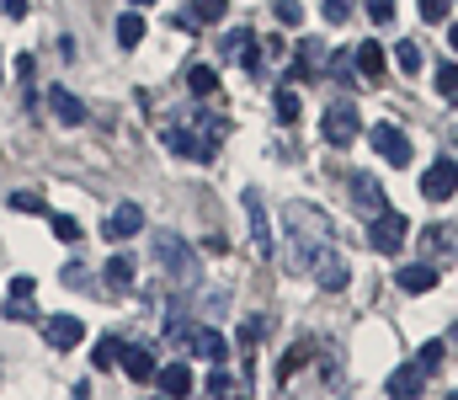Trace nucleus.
<instances>
[{
	"label": "nucleus",
	"mask_w": 458,
	"mask_h": 400,
	"mask_svg": "<svg viewBox=\"0 0 458 400\" xmlns=\"http://www.w3.org/2000/svg\"><path fill=\"white\" fill-rule=\"evenodd\" d=\"M283 230L299 241V251L304 257H315L320 246H331V214L326 209H315V203H283Z\"/></svg>",
	"instance_id": "1"
},
{
	"label": "nucleus",
	"mask_w": 458,
	"mask_h": 400,
	"mask_svg": "<svg viewBox=\"0 0 458 400\" xmlns=\"http://www.w3.org/2000/svg\"><path fill=\"white\" fill-rule=\"evenodd\" d=\"M357 133H362V113L352 107V102H331L326 107V118H320V139L326 144H336V149H346V144H357Z\"/></svg>",
	"instance_id": "2"
},
{
	"label": "nucleus",
	"mask_w": 458,
	"mask_h": 400,
	"mask_svg": "<svg viewBox=\"0 0 458 400\" xmlns=\"http://www.w3.org/2000/svg\"><path fill=\"white\" fill-rule=\"evenodd\" d=\"M155 262L165 267L171 277H192V272H198V251H192L176 230H155Z\"/></svg>",
	"instance_id": "3"
},
{
	"label": "nucleus",
	"mask_w": 458,
	"mask_h": 400,
	"mask_svg": "<svg viewBox=\"0 0 458 400\" xmlns=\"http://www.w3.org/2000/svg\"><path fill=\"white\" fill-rule=\"evenodd\" d=\"M405 230H411V219L394 214V209H378V214L368 219V241H373V251H384V257H394V251L405 246Z\"/></svg>",
	"instance_id": "4"
},
{
	"label": "nucleus",
	"mask_w": 458,
	"mask_h": 400,
	"mask_svg": "<svg viewBox=\"0 0 458 400\" xmlns=\"http://www.w3.org/2000/svg\"><path fill=\"white\" fill-rule=\"evenodd\" d=\"M245 219H250V251H256V262H272V219H267V203H261L256 187L245 192Z\"/></svg>",
	"instance_id": "5"
},
{
	"label": "nucleus",
	"mask_w": 458,
	"mask_h": 400,
	"mask_svg": "<svg viewBox=\"0 0 458 400\" xmlns=\"http://www.w3.org/2000/svg\"><path fill=\"white\" fill-rule=\"evenodd\" d=\"M310 272H315V283H320V288H331V294H342V288H346V277H352L336 246H320V251L310 257Z\"/></svg>",
	"instance_id": "6"
},
{
	"label": "nucleus",
	"mask_w": 458,
	"mask_h": 400,
	"mask_svg": "<svg viewBox=\"0 0 458 400\" xmlns=\"http://www.w3.org/2000/svg\"><path fill=\"white\" fill-rule=\"evenodd\" d=\"M368 144H373L389 166H411V139L394 129V123H373V129H368Z\"/></svg>",
	"instance_id": "7"
},
{
	"label": "nucleus",
	"mask_w": 458,
	"mask_h": 400,
	"mask_svg": "<svg viewBox=\"0 0 458 400\" xmlns=\"http://www.w3.org/2000/svg\"><path fill=\"white\" fill-rule=\"evenodd\" d=\"M421 192H427L432 203H448V198L458 192V160H448V155H443V160H432V166H427V176H421Z\"/></svg>",
	"instance_id": "8"
},
{
	"label": "nucleus",
	"mask_w": 458,
	"mask_h": 400,
	"mask_svg": "<svg viewBox=\"0 0 458 400\" xmlns=\"http://www.w3.org/2000/svg\"><path fill=\"white\" fill-rule=\"evenodd\" d=\"M346 187H352V209H357L362 219H373L378 209H389V203H384V187H378L368 171H352V176H346Z\"/></svg>",
	"instance_id": "9"
},
{
	"label": "nucleus",
	"mask_w": 458,
	"mask_h": 400,
	"mask_svg": "<svg viewBox=\"0 0 458 400\" xmlns=\"http://www.w3.org/2000/svg\"><path fill=\"white\" fill-rule=\"evenodd\" d=\"M43 336H48L54 353H70V347L86 342V326H81V315H48L43 320Z\"/></svg>",
	"instance_id": "10"
},
{
	"label": "nucleus",
	"mask_w": 458,
	"mask_h": 400,
	"mask_svg": "<svg viewBox=\"0 0 458 400\" xmlns=\"http://www.w3.org/2000/svg\"><path fill=\"white\" fill-rule=\"evenodd\" d=\"M139 230H144V209H139V203H117L113 214L102 219V235H107V246H113V241H133Z\"/></svg>",
	"instance_id": "11"
},
{
	"label": "nucleus",
	"mask_w": 458,
	"mask_h": 400,
	"mask_svg": "<svg viewBox=\"0 0 458 400\" xmlns=\"http://www.w3.org/2000/svg\"><path fill=\"white\" fill-rule=\"evenodd\" d=\"M421 257H427V262H454L458 257V230L454 225H427V230H421Z\"/></svg>",
	"instance_id": "12"
},
{
	"label": "nucleus",
	"mask_w": 458,
	"mask_h": 400,
	"mask_svg": "<svg viewBox=\"0 0 458 400\" xmlns=\"http://www.w3.org/2000/svg\"><path fill=\"white\" fill-rule=\"evenodd\" d=\"M48 113H54L59 123H70V129H75V123H86V102H81L70 86H48Z\"/></svg>",
	"instance_id": "13"
},
{
	"label": "nucleus",
	"mask_w": 458,
	"mask_h": 400,
	"mask_svg": "<svg viewBox=\"0 0 458 400\" xmlns=\"http://www.w3.org/2000/svg\"><path fill=\"white\" fill-rule=\"evenodd\" d=\"M421 385H427L421 363H405V369H394V374H389V385H384V390H389L394 400H411V396H421Z\"/></svg>",
	"instance_id": "14"
},
{
	"label": "nucleus",
	"mask_w": 458,
	"mask_h": 400,
	"mask_svg": "<svg viewBox=\"0 0 458 400\" xmlns=\"http://www.w3.org/2000/svg\"><path fill=\"white\" fill-rule=\"evenodd\" d=\"M225 59L245 64V70H256V64H261V59H256V32H250V27H240V32H229V38H225Z\"/></svg>",
	"instance_id": "15"
},
{
	"label": "nucleus",
	"mask_w": 458,
	"mask_h": 400,
	"mask_svg": "<svg viewBox=\"0 0 458 400\" xmlns=\"http://www.w3.org/2000/svg\"><path fill=\"white\" fill-rule=\"evenodd\" d=\"M400 288H405V294H432V288H437V262L400 267Z\"/></svg>",
	"instance_id": "16"
},
{
	"label": "nucleus",
	"mask_w": 458,
	"mask_h": 400,
	"mask_svg": "<svg viewBox=\"0 0 458 400\" xmlns=\"http://www.w3.org/2000/svg\"><path fill=\"white\" fill-rule=\"evenodd\" d=\"M117 363H123V374H128L133 385H149V379H155V358H149V347H123Z\"/></svg>",
	"instance_id": "17"
},
{
	"label": "nucleus",
	"mask_w": 458,
	"mask_h": 400,
	"mask_svg": "<svg viewBox=\"0 0 458 400\" xmlns=\"http://www.w3.org/2000/svg\"><path fill=\"white\" fill-rule=\"evenodd\" d=\"M155 385L165 396H192V369L187 363H165V369H155Z\"/></svg>",
	"instance_id": "18"
},
{
	"label": "nucleus",
	"mask_w": 458,
	"mask_h": 400,
	"mask_svg": "<svg viewBox=\"0 0 458 400\" xmlns=\"http://www.w3.org/2000/svg\"><path fill=\"white\" fill-rule=\"evenodd\" d=\"M352 70H357L362 81H378V75H384V48H378V43H362V48L352 54Z\"/></svg>",
	"instance_id": "19"
},
{
	"label": "nucleus",
	"mask_w": 458,
	"mask_h": 400,
	"mask_svg": "<svg viewBox=\"0 0 458 400\" xmlns=\"http://www.w3.org/2000/svg\"><path fill=\"white\" fill-rule=\"evenodd\" d=\"M192 353L208 358V363H225V336H219L214 326H198V331H192Z\"/></svg>",
	"instance_id": "20"
},
{
	"label": "nucleus",
	"mask_w": 458,
	"mask_h": 400,
	"mask_svg": "<svg viewBox=\"0 0 458 400\" xmlns=\"http://www.w3.org/2000/svg\"><path fill=\"white\" fill-rule=\"evenodd\" d=\"M310 358H315V342H299V347H288V353H283V363H277V385H288V379H293V374H299Z\"/></svg>",
	"instance_id": "21"
},
{
	"label": "nucleus",
	"mask_w": 458,
	"mask_h": 400,
	"mask_svg": "<svg viewBox=\"0 0 458 400\" xmlns=\"http://www.w3.org/2000/svg\"><path fill=\"white\" fill-rule=\"evenodd\" d=\"M117 43H123V48H139V43H144V16H139V11H123V16H117Z\"/></svg>",
	"instance_id": "22"
},
{
	"label": "nucleus",
	"mask_w": 458,
	"mask_h": 400,
	"mask_svg": "<svg viewBox=\"0 0 458 400\" xmlns=\"http://www.w3.org/2000/svg\"><path fill=\"white\" fill-rule=\"evenodd\" d=\"M123 347H128V342H117V336H102V342L91 347V369H102V374H107L117 358H123Z\"/></svg>",
	"instance_id": "23"
},
{
	"label": "nucleus",
	"mask_w": 458,
	"mask_h": 400,
	"mask_svg": "<svg viewBox=\"0 0 458 400\" xmlns=\"http://www.w3.org/2000/svg\"><path fill=\"white\" fill-rule=\"evenodd\" d=\"M187 91H192V97H214V91H219V75H214L208 64H192V70H187Z\"/></svg>",
	"instance_id": "24"
},
{
	"label": "nucleus",
	"mask_w": 458,
	"mask_h": 400,
	"mask_svg": "<svg viewBox=\"0 0 458 400\" xmlns=\"http://www.w3.org/2000/svg\"><path fill=\"white\" fill-rule=\"evenodd\" d=\"M102 272H107V288H113V294L133 288V262H128V257H113V262L102 267Z\"/></svg>",
	"instance_id": "25"
},
{
	"label": "nucleus",
	"mask_w": 458,
	"mask_h": 400,
	"mask_svg": "<svg viewBox=\"0 0 458 400\" xmlns=\"http://www.w3.org/2000/svg\"><path fill=\"white\" fill-rule=\"evenodd\" d=\"M293 75H299V81H310V75H320V43H299V59H293Z\"/></svg>",
	"instance_id": "26"
},
{
	"label": "nucleus",
	"mask_w": 458,
	"mask_h": 400,
	"mask_svg": "<svg viewBox=\"0 0 458 400\" xmlns=\"http://www.w3.org/2000/svg\"><path fill=\"white\" fill-rule=\"evenodd\" d=\"M165 144H171V155H187V160H198V133L165 129Z\"/></svg>",
	"instance_id": "27"
},
{
	"label": "nucleus",
	"mask_w": 458,
	"mask_h": 400,
	"mask_svg": "<svg viewBox=\"0 0 458 400\" xmlns=\"http://www.w3.org/2000/svg\"><path fill=\"white\" fill-rule=\"evenodd\" d=\"M394 64H400V70H405V75H421V64H427V59H421V48H416V43H411V38H405V43H400V48H394Z\"/></svg>",
	"instance_id": "28"
},
{
	"label": "nucleus",
	"mask_w": 458,
	"mask_h": 400,
	"mask_svg": "<svg viewBox=\"0 0 458 400\" xmlns=\"http://www.w3.org/2000/svg\"><path fill=\"white\" fill-rule=\"evenodd\" d=\"M0 315H5V320H38V310H32V294H11Z\"/></svg>",
	"instance_id": "29"
},
{
	"label": "nucleus",
	"mask_w": 458,
	"mask_h": 400,
	"mask_svg": "<svg viewBox=\"0 0 458 400\" xmlns=\"http://www.w3.org/2000/svg\"><path fill=\"white\" fill-rule=\"evenodd\" d=\"M443 358H448V347H443V342H427V347L416 353V363H421V374H437V369H443Z\"/></svg>",
	"instance_id": "30"
},
{
	"label": "nucleus",
	"mask_w": 458,
	"mask_h": 400,
	"mask_svg": "<svg viewBox=\"0 0 458 400\" xmlns=\"http://www.w3.org/2000/svg\"><path fill=\"white\" fill-rule=\"evenodd\" d=\"M272 113H277V123H293V118H299V97H293V91H277V97H272Z\"/></svg>",
	"instance_id": "31"
},
{
	"label": "nucleus",
	"mask_w": 458,
	"mask_h": 400,
	"mask_svg": "<svg viewBox=\"0 0 458 400\" xmlns=\"http://www.w3.org/2000/svg\"><path fill=\"white\" fill-rule=\"evenodd\" d=\"M11 209H16V214H48L43 192H11Z\"/></svg>",
	"instance_id": "32"
},
{
	"label": "nucleus",
	"mask_w": 458,
	"mask_h": 400,
	"mask_svg": "<svg viewBox=\"0 0 458 400\" xmlns=\"http://www.w3.org/2000/svg\"><path fill=\"white\" fill-rule=\"evenodd\" d=\"M272 16H277L283 27H299V21H304V5H299V0H272Z\"/></svg>",
	"instance_id": "33"
},
{
	"label": "nucleus",
	"mask_w": 458,
	"mask_h": 400,
	"mask_svg": "<svg viewBox=\"0 0 458 400\" xmlns=\"http://www.w3.org/2000/svg\"><path fill=\"white\" fill-rule=\"evenodd\" d=\"M187 11H192V16H198V21H225V0H192V5H187Z\"/></svg>",
	"instance_id": "34"
},
{
	"label": "nucleus",
	"mask_w": 458,
	"mask_h": 400,
	"mask_svg": "<svg viewBox=\"0 0 458 400\" xmlns=\"http://www.w3.org/2000/svg\"><path fill=\"white\" fill-rule=\"evenodd\" d=\"M54 235H59V241H70V246H75V241H81V235H86V230H81V225H75V219H70V214H54Z\"/></svg>",
	"instance_id": "35"
},
{
	"label": "nucleus",
	"mask_w": 458,
	"mask_h": 400,
	"mask_svg": "<svg viewBox=\"0 0 458 400\" xmlns=\"http://www.w3.org/2000/svg\"><path fill=\"white\" fill-rule=\"evenodd\" d=\"M229 390H240V385H234V374L214 369V374H208V396H229Z\"/></svg>",
	"instance_id": "36"
},
{
	"label": "nucleus",
	"mask_w": 458,
	"mask_h": 400,
	"mask_svg": "<svg viewBox=\"0 0 458 400\" xmlns=\"http://www.w3.org/2000/svg\"><path fill=\"white\" fill-rule=\"evenodd\" d=\"M437 91H443V97H458V64H443V70H437Z\"/></svg>",
	"instance_id": "37"
},
{
	"label": "nucleus",
	"mask_w": 458,
	"mask_h": 400,
	"mask_svg": "<svg viewBox=\"0 0 458 400\" xmlns=\"http://www.w3.org/2000/svg\"><path fill=\"white\" fill-rule=\"evenodd\" d=\"M448 11H454V0H421V16L427 21H448Z\"/></svg>",
	"instance_id": "38"
},
{
	"label": "nucleus",
	"mask_w": 458,
	"mask_h": 400,
	"mask_svg": "<svg viewBox=\"0 0 458 400\" xmlns=\"http://www.w3.org/2000/svg\"><path fill=\"white\" fill-rule=\"evenodd\" d=\"M352 5L357 0H326V21H352Z\"/></svg>",
	"instance_id": "39"
},
{
	"label": "nucleus",
	"mask_w": 458,
	"mask_h": 400,
	"mask_svg": "<svg viewBox=\"0 0 458 400\" xmlns=\"http://www.w3.org/2000/svg\"><path fill=\"white\" fill-rule=\"evenodd\" d=\"M368 16L384 27V21H394V0H368Z\"/></svg>",
	"instance_id": "40"
},
{
	"label": "nucleus",
	"mask_w": 458,
	"mask_h": 400,
	"mask_svg": "<svg viewBox=\"0 0 458 400\" xmlns=\"http://www.w3.org/2000/svg\"><path fill=\"white\" fill-rule=\"evenodd\" d=\"M86 272H91V267L70 262V267H64V283H70V288H91V277H86Z\"/></svg>",
	"instance_id": "41"
},
{
	"label": "nucleus",
	"mask_w": 458,
	"mask_h": 400,
	"mask_svg": "<svg viewBox=\"0 0 458 400\" xmlns=\"http://www.w3.org/2000/svg\"><path fill=\"white\" fill-rule=\"evenodd\" d=\"M16 75H21V86L32 81V54H16Z\"/></svg>",
	"instance_id": "42"
},
{
	"label": "nucleus",
	"mask_w": 458,
	"mask_h": 400,
	"mask_svg": "<svg viewBox=\"0 0 458 400\" xmlns=\"http://www.w3.org/2000/svg\"><path fill=\"white\" fill-rule=\"evenodd\" d=\"M0 11L5 16H27V0H0Z\"/></svg>",
	"instance_id": "43"
},
{
	"label": "nucleus",
	"mask_w": 458,
	"mask_h": 400,
	"mask_svg": "<svg viewBox=\"0 0 458 400\" xmlns=\"http://www.w3.org/2000/svg\"><path fill=\"white\" fill-rule=\"evenodd\" d=\"M454 48H458V21H454Z\"/></svg>",
	"instance_id": "44"
},
{
	"label": "nucleus",
	"mask_w": 458,
	"mask_h": 400,
	"mask_svg": "<svg viewBox=\"0 0 458 400\" xmlns=\"http://www.w3.org/2000/svg\"><path fill=\"white\" fill-rule=\"evenodd\" d=\"M454 353H458V331H454Z\"/></svg>",
	"instance_id": "45"
},
{
	"label": "nucleus",
	"mask_w": 458,
	"mask_h": 400,
	"mask_svg": "<svg viewBox=\"0 0 458 400\" xmlns=\"http://www.w3.org/2000/svg\"><path fill=\"white\" fill-rule=\"evenodd\" d=\"M133 5H149V0H133Z\"/></svg>",
	"instance_id": "46"
}]
</instances>
